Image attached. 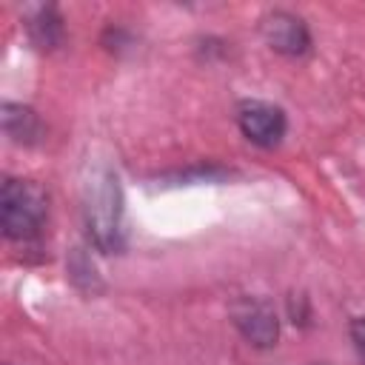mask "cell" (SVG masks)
<instances>
[{
    "mask_svg": "<svg viewBox=\"0 0 365 365\" xmlns=\"http://www.w3.org/2000/svg\"><path fill=\"white\" fill-rule=\"evenodd\" d=\"M83 220L91 242L100 251H120L123 248V191L120 180L108 165H88L83 185Z\"/></svg>",
    "mask_w": 365,
    "mask_h": 365,
    "instance_id": "cell-1",
    "label": "cell"
},
{
    "mask_svg": "<svg viewBox=\"0 0 365 365\" xmlns=\"http://www.w3.org/2000/svg\"><path fill=\"white\" fill-rule=\"evenodd\" d=\"M48 217V197L31 180H6L0 191V225L9 240H31Z\"/></svg>",
    "mask_w": 365,
    "mask_h": 365,
    "instance_id": "cell-2",
    "label": "cell"
},
{
    "mask_svg": "<svg viewBox=\"0 0 365 365\" xmlns=\"http://www.w3.org/2000/svg\"><path fill=\"white\" fill-rule=\"evenodd\" d=\"M237 123H240V131L262 148L277 145L285 137V125H288L285 111L265 100H245L237 111Z\"/></svg>",
    "mask_w": 365,
    "mask_h": 365,
    "instance_id": "cell-3",
    "label": "cell"
},
{
    "mask_svg": "<svg viewBox=\"0 0 365 365\" xmlns=\"http://www.w3.org/2000/svg\"><path fill=\"white\" fill-rule=\"evenodd\" d=\"M234 325L240 328V334L257 345V348H271L277 345V336H279V322H277V314L274 308L265 302V299H257V297H245L234 305Z\"/></svg>",
    "mask_w": 365,
    "mask_h": 365,
    "instance_id": "cell-4",
    "label": "cell"
},
{
    "mask_svg": "<svg viewBox=\"0 0 365 365\" xmlns=\"http://www.w3.org/2000/svg\"><path fill=\"white\" fill-rule=\"evenodd\" d=\"M259 31H262L265 43L279 54L297 57V54H305L311 46V34H308L305 23L291 11H268L259 20Z\"/></svg>",
    "mask_w": 365,
    "mask_h": 365,
    "instance_id": "cell-5",
    "label": "cell"
},
{
    "mask_svg": "<svg viewBox=\"0 0 365 365\" xmlns=\"http://www.w3.org/2000/svg\"><path fill=\"white\" fill-rule=\"evenodd\" d=\"M3 131H6L14 143L31 145V143L40 140V134H43V123H40V117H37L29 106L6 103V106H3Z\"/></svg>",
    "mask_w": 365,
    "mask_h": 365,
    "instance_id": "cell-6",
    "label": "cell"
},
{
    "mask_svg": "<svg viewBox=\"0 0 365 365\" xmlns=\"http://www.w3.org/2000/svg\"><path fill=\"white\" fill-rule=\"evenodd\" d=\"M29 31H31V40L40 48H51L63 37V26H60V17L54 14V9H43L40 17L34 23H29Z\"/></svg>",
    "mask_w": 365,
    "mask_h": 365,
    "instance_id": "cell-7",
    "label": "cell"
},
{
    "mask_svg": "<svg viewBox=\"0 0 365 365\" xmlns=\"http://www.w3.org/2000/svg\"><path fill=\"white\" fill-rule=\"evenodd\" d=\"M351 339H354V348H356V354H359V362L365 365V317H356V319H351Z\"/></svg>",
    "mask_w": 365,
    "mask_h": 365,
    "instance_id": "cell-8",
    "label": "cell"
}]
</instances>
